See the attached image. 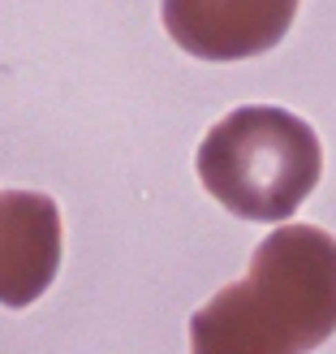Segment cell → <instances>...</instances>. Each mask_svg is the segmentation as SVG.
Wrapping results in <instances>:
<instances>
[{"mask_svg": "<svg viewBox=\"0 0 336 354\" xmlns=\"http://www.w3.org/2000/svg\"><path fill=\"white\" fill-rule=\"evenodd\" d=\"M293 17V0H172L164 5L172 39L207 61H233L276 48Z\"/></svg>", "mask_w": 336, "mask_h": 354, "instance_id": "3", "label": "cell"}, {"mask_svg": "<svg viewBox=\"0 0 336 354\" xmlns=\"http://www.w3.org/2000/svg\"><path fill=\"white\" fill-rule=\"evenodd\" d=\"M61 268V212L39 190L0 194V303L30 307Z\"/></svg>", "mask_w": 336, "mask_h": 354, "instance_id": "4", "label": "cell"}, {"mask_svg": "<svg viewBox=\"0 0 336 354\" xmlns=\"http://www.w3.org/2000/svg\"><path fill=\"white\" fill-rule=\"evenodd\" d=\"M336 333V238L280 225L255 246L250 272L190 320V354H310Z\"/></svg>", "mask_w": 336, "mask_h": 354, "instance_id": "1", "label": "cell"}, {"mask_svg": "<svg viewBox=\"0 0 336 354\" xmlns=\"http://www.w3.org/2000/svg\"><path fill=\"white\" fill-rule=\"evenodd\" d=\"M324 173V147L302 117L272 104H246L207 130L199 182L241 221H285L310 199Z\"/></svg>", "mask_w": 336, "mask_h": 354, "instance_id": "2", "label": "cell"}]
</instances>
